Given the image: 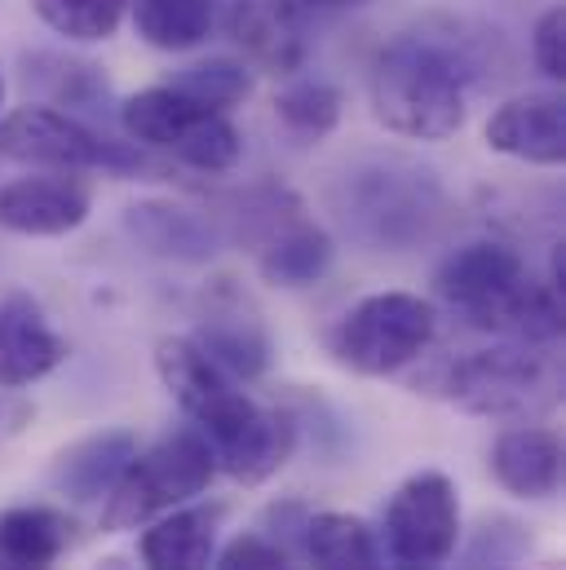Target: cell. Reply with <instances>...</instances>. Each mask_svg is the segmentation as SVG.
Here are the masks:
<instances>
[{"label": "cell", "mask_w": 566, "mask_h": 570, "mask_svg": "<svg viewBox=\"0 0 566 570\" xmlns=\"http://www.w3.org/2000/svg\"><path fill=\"white\" fill-rule=\"evenodd\" d=\"M89 204H94V195L80 177L36 173V177H18V181L0 186V226L9 235H27V239H58V235H71L76 226H85Z\"/></svg>", "instance_id": "30bf717a"}, {"label": "cell", "mask_w": 566, "mask_h": 570, "mask_svg": "<svg viewBox=\"0 0 566 570\" xmlns=\"http://www.w3.org/2000/svg\"><path fill=\"white\" fill-rule=\"evenodd\" d=\"M487 146L523 159V164H540V168H558L566 159V107L554 94H518L509 102H500L487 120Z\"/></svg>", "instance_id": "7c38bea8"}, {"label": "cell", "mask_w": 566, "mask_h": 570, "mask_svg": "<svg viewBox=\"0 0 566 570\" xmlns=\"http://www.w3.org/2000/svg\"><path fill=\"white\" fill-rule=\"evenodd\" d=\"M217 570H292V558H287V549L275 544V540H266L257 531H244V535H235L222 549Z\"/></svg>", "instance_id": "484cf974"}, {"label": "cell", "mask_w": 566, "mask_h": 570, "mask_svg": "<svg viewBox=\"0 0 566 570\" xmlns=\"http://www.w3.org/2000/svg\"><path fill=\"white\" fill-rule=\"evenodd\" d=\"M129 9L142 40L168 53L195 49L217 22V0H129Z\"/></svg>", "instance_id": "7402d4cb"}, {"label": "cell", "mask_w": 566, "mask_h": 570, "mask_svg": "<svg viewBox=\"0 0 566 570\" xmlns=\"http://www.w3.org/2000/svg\"><path fill=\"white\" fill-rule=\"evenodd\" d=\"M531 49H536V67L549 76V80H563L566 76V13L563 4L545 9L540 22H536V36H531Z\"/></svg>", "instance_id": "4316f807"}, {"label": "cell", "mask_w": 566, "mask_h": 570, "mask_svg": "<svg viewBox=\"0 0 566 570\" xmlns=\"http://www.w3.org/2000/svg\"><path fill=\"white\" fill-rule=\"evenodd\" d=\"M328 266H332V239L305 217H287L283 226H275V235L262 244V257H257L262 279L275 287L314 284L328 275Z\"/></svg>", "instance_id": "d6986e66"}, {"label": "cell", "mask_w": 566, "mask_h": 570, "mask_svg": "<svg viewBox=\"0 0 566 570\" xmlns=\"http://www.w3.org/2000/svg\"><path fill=\"white\" fill-rule=\"evenodd\" d=\"M120 120H125V134L134 142L168 150V155H177L182 164H191L199 173H231L244 155V138H240V129L231 125L226 111L199 107V102L182 98L168 85L134 94L125 102Z\"/></svg>", "instance_id": "277c9868"}, {"label": "cell", "mask_w": 566, "mask_h": 570, "mask_svg": "<svg viewBox=\"0 0 566 570\" xmlns=\"http://www.w3.org/2000/svg\"><path fill=\"white\" fill-rule=\"evenodd\" d=\"M491 478L518 500H549L563 487V438L554 429L518 425L491 442Z\"/></svg>", "instance_id": "9a60e30c"}, {"label": "cell", "mask_w": 566, "mask_h": 570, "mask_svg": "<svg viewBox=\"0 0 566 570\" xmlns=\"http://www.w3.org/2000/svg\"><path fill=\"white\" fill-rule=\"evenodd\" d=\"M438 314L412 292H377L363 296L332 332V354L341 367L359 376H394L412 358H421L433 341Z\"/></svg>", "instance_id": "5b68a950"}, {"label": "cell", "mask_w": 566, "mask_h": 570, "mask_svg": "<svg viewBox=\"0 0 566 570\" xmlns=\"http://www.w3.org/2000/svg\"><path fill=\"white\" fill-rule=\"evenodd\" d=\"M474 58L438 31H408L390 40L368 76L372 116L412 142H442L465 125V85Z\"/></svg>", "instance_id": "7a4b0ae2"}, {"label": "cell", "mask_w": 566, "mask_h": 570, "mask_svg": "<svg viewBox=\"0 0 566 570\" xmlns=\"http://www.w3.org/2000/svg\"><path fill=\"white\" fill-rule=\"evenodd\" d=\"M94 570H138V567H129V558H103Z\"/></svg>", "instance_id": "f1b7e54d"}, {"label": "cell", "mask_w": 566, "mask_h": 570, "mask_svg": "<svg viewBox=\"0 0 566 570\" xmlns=\"http://www.w3.org/2000/svg\"><path fill=\"white\" fill-rule=\"evenodd\" d=\"M345 186L354 190V199L345 204V217H354L381 244L412 239L417 230H424V217L438 204L433 177L408 164H377V168L350 173Z\"/></svg>", "instance_id": "9c48e42d"}, {"label": "cell", "mask_w": 566, "mask_h": 570, "mask_svg": "<svg viewBox=\"0 0 566 570\" xmlns=\"http://www.w3.org/2000/svg\"><path fill=\"white\" fill-rule=\"evenodd\" d=\"M67 358V341L49 327L40 301L9 292L0 301V390H22L45 381Z\"/></svg>", "instance_id": "4fadbf2b"}, {"label": "cell", "mask_w": 566, "mask_h": 570, "mask_svg": "<svg viewBox=\"0 0 566 570\" xmlns=\"http://www.w3.org/2000/svg\"><path fill=\"white\" fill-rule=\"evenodd\" d=\"M138 455V442L134 433L116 429V433H94L76 446H67L53 464V487L67 491L71 500L80 504H94V500H107V491L120 482L125 464Z\"/></svg>", "instance_id": "e0dca14e"}, {"label": "cell", "mask_w": 566, "mask_h": 570, "mask_svg": "<svg viewBox=\"0 0 566 570\" xmlns=\"http://www.w3.org/2000/svg\"><path fill=\"white\" fill-rule=\"evenodd\" d=\"M129 230L159 257H177V262H204L213 257V230L204 217H195L191 208L177 204H134L125 213Z\"/></svg>", "instance_id": "44dd1931"}, {"label": "cell", "mask_w": 566, "mask_h": 570, "mask_svg": "<svg viewBox=\"0 0 566 570\" xmlns=\"http://www.w3.org/2000/svg\"><path fill=\"white\" fill-rule=\"evenodd\" d=\"M305 4H323V9H341V4H363V0H305Z\"/></svg>", "instance_id": "f546056e"}, {"label": "cell", "mask_w": 566, "mask_h": 570, "mask_svg": "<svg viewBox=\"0 0 566 570\" xmlns=\"http://www.w3.org/2000/svg\"><path fill=\"white\" fill-rule=\"evenodd\" d=\"M540 345H491L460 358L447 376V399L474 416H527L554 403V372Z\"/></svg>", "instance_id": "52a82bcc"}, {"label": "cell", "mask_w": 566, "mask_h": 570, "mask_svg": "<svg viewBox=\"0 0 566 570\" xmlns=\"http://www.w3.org/2000/svg\"><path fill=\"white\" fill-rule=\"evenodd\" d=\"M0 155L49 173H138L142 150L111 142L85 120L53 107H18L0 120Z\"/></svg>", "instance_id": "8992f818"}, {"label": "cell", "mask_w": 566, "mask_h": 570, "mask_svg": "<svg viewBox=\"0 0 566 570\" xmlns=\"http://www.w3.org/2000/svg\"><path fill=\"white\" fill-rule=\"evenodd\" d=\"M217 367H226L235 381H253L266 372L271 363V341H266V327L262 318L248 309L244 296L235 292H217L208 296V309H204V327L199 336H191Z\"/></svg>", "instance_id": "5bb4252c"}, {"label": "cell", "mask_w": 566, "mask_h": 570, "mask_svg": "<svg viewBox=\"0 0 566 570\" xmlns=\"http://www.w3.org/2000/svg\"><path fill=\"white\" fill-rule=\"evenodd\" d=\"M213 473H217V460H213V446L199 429L164 433L150 451H138L125 464L120 482L107 491L103 531H134L142 522L204 495Z\"/></svg>", "instance_id": "3957f363"}, {"label": "cell", "mask_w": 566, "mask_h": 570, "mask_svg": "<svg viewBox=\"0 0 566 570\" xmlns=\"http://www.w3.org/2000/svg\"><path fill=\"white\" fill-rule=\"evenodd\" d=\"M275 116L296 138H323L341 120V94L323 80H292L275 98Z\"/></svg>", "instance_id": "d4e9b609"}, {"label": "cell", "mask_w": 566, "mask_h": 570, "mask_svg": "<svg viewBox=\"0 0 566 570\" xmlns=\"http://www.w3.org/2000/svg\"><path fill=\"white\" fill-rule=\"evenodd\" d=\"M71 544V518L49 504L0 513V570H49Z\"/></svg>", "instance_id": "ac0fdd59"}, {"label": "cell", "mask_w": 566, "mask_h": 570, "mask_svg": "<svg viewBox=\"0 0 566 570\" xmlns=\"http://www.w3.org/2000/svg\"><path fill=\"white\" fill-rule=\"evenodd\" d=\"M31 412L22 407V403H9V399H0V442L4 438H13L18 429H22V421H27Z\"/></svg>", "instance_id": "83f0119b"}, {"label": "cell", "mask_w": 566, "mask_h": 570, "mask_svg": "<svg viewBox=\"0 0 566 570\" xmlns=\"http://www.w3.org/2000/svg\"><path fill=\"white\" fill-rule=\"evenodd\" d=\"M305 558L314 570H386L377 531L354 513H319L305 522Z\"/></svg>", "instance_id": "ffe728a7"}, {"label": "cell", "mask_w": 566, "mask_h": 570, "mask_svg": "<svg viewBox=\"0 0 566 570\" xmlns=\"http://www.w3.org/2000/svg\"><path fill=\"white\" fill-rule=\"evenodd\" d=\"M155 372L177 407L208 438L217 469H226L235 482L262 487L287 464L296 446L292 416L253 403L240 381L217 367L191 336H164L155 345Z\"/></svg>", "instance_id": "6da1fadb"}, {"label": "cell", "mask_w": 566, "mask_h": 570, "mask_svg": "<svg viewBox=\"0 0 566 570\" xmlns=\"http://www.w3.org/2000/svg\"><path fill=\"white\" fill-rule=\"evenodd\" d=\"M460 544V500L447 473H412L386 504V558L394 570H442Z\"/></svg>", "instance_id": "ba28073f"}, {"label": "cell", "mask_w": 566, "mask_h": 570, "mask_svg": "<svg viewBox=\"0 0 566 570\" xmlns=\"http://www.w3.org/2000/svg\"><path fill=\"white\" fill-rule=\"evenodd\" d=\"M40 22L76 45L111 40L129 13V0H31Z\"/></svg>", "instance_id": "603a6c76"}, {"label": "cell", "mask_w": 566, "mask_h": 570, "mask_svg": "<svg viewBox=\"0 0 566 570\" xmlns=\"http://www.w3.org/2000/svg\"><path fill=\"white\" fill-rule=\"evenodd\" d=\"M217 522L222 504H195V509H168L155 527L142 531V567L146 570H208L217 549Z\"/></svg>", "instance_id": "2e32d148"}, {"label": "cell", "mask_w": 566, "mask_h": 570, "mask_svg": "<svg viewBox=\"0 0 566 570\" xmlns=\"http://www.w3.org/2000/svg\"><path fill=\"white\" fill-rule=\"evenodd\" d=\"M226 31L244 49V58L262 71L292 76L305 62L301 0H231Z\"/></svg>", "instance_id": "8fae6325"}, {"label": "cell", "mask_w": 566, "mask_h": 570, "mask_svg": "<svg viewBox=\"0 0 566 570\" xmlns=\"http://www.w3.org/2000/svg\"><path fill=\"white\" fill-rule=\"evenodd\" d=\"M168 89H177L182 98L199 102V107H213V111H231L248 98L253 80H248V67L244 62H231V58H208V62H195L186 67Z\"/></svg>", "instance_id": "cb8c5ba5"}, {"label": "cell", "mask_w": 566, "mask_h": 570, "mask_svg": "<svg viewBox=\"0 0 566 570\" xmlns=\"http://www.w3.org/2000/svg\"><path fill=\"white\" fill-rule=\"evenodd\" d=\"M0 102H4V76H0Z\"/></svg>", "instance_id": "4dcf8cb0"}]
</instances>
